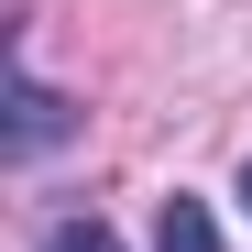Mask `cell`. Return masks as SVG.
<instances>
[{"label":"cell","instance_id":"1","mask_svg":"<svg viewBox=\"0 0 252 252\" xmlns=\"http://www.w3.org/2000/svg\"><path fill=\"white\" fill-rule=\"evenodd\" d=\"M66 132H77V110H66V99L44 88V77H11V154L33 164V154H55Z\"/></svg>","mask_w":252,"mask_h":252},{"label":"cell","instance_id":"4","mask_svg":"<svg viewBox=\"0 0 252 252\" xmlns=\"http://www.w3.org/2000/svg\"><path fill=\"white\" fill-rule=\"evenodd\" d=\"M241 208H252V164H241Z\"/></svg>","mask_w":252,"mask_h":252},{"label":"cell","instance_id":"3","mask_svg":"<svg viewBox=\"0 0 252 252\" xmlns=\"http://www.w3.org/2000/svg\"><path fill=\"white\" fill-rule=\"evenodd\" d=\"M44 252H121V241H110L99 220H55V230H44Z\"/></svg>","mask_w":252,"mask_h":252},{"label":"cell","instance_id":"2","mask_svg":"<svg viewBox=\"0 0 252 252\" xmlns=\"http://www.w3.org/2000/svg\"><path fill=\"white\" fill-rule=\"evenodd\" d=\"M154 252H220V220L176 187V197H164V220H154Z\"/></svg>","mask_w":252,"mask_h":252}]
</instances>
